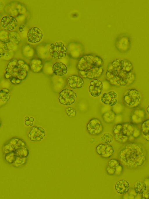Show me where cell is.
I'll list each match as a JSON object with an SVG mask.
<instances>
[{
    "instance_id": "9",
    "label": "cell",
    "mask_w": 149,
    "mask_h": 199,
    "mask_svg": "<svg viewBox=\"0 0 149 199\" xmlns=\"http://www.w3.org/2000/svg\"><path fill=\"white\" fill-rule=\"evenodd\" d=\"M28 41L32 43L40 42L42 39L43 34L41 30L37 27H33L28 30L27 34Z\"/></svg>"
},
{
    "instance_id": "23",
    "label": "cell",
    "mask_w": 149,
    "mask_h": 199,
    "mask_svg": "<svg viewBox=\"0 0 149 199\" xmlns=\"http://www.w3.org/2000/svg\"><path fill=\"white\" fill-rule=\"evenodd\" d=\"M17 157L13 151L6 153L5 158L6 161L9 163H13Z\"/></svg>"
},
{
    "instance_id": "18",
    "label": "cell",
    "mask_w": 149,
    "mask_h": 199,
    "mask_svg": "<svg viewBox=\"0 0 149 199\" xmlns=\"http://www.w3.org/2000/svg\"><path fill=\"white\" fill-rule=\"evenodd\" d=\"M114 188L118 193L123 194L128 191L130 186L129 183L127 181L120 179L116 183Z\"/></svg>"
},
{
    "instance_id": "22",
    "label": "cell",
    "mask_w": 149,
    "mask_h": 199,
    "mask_svg": "<svg viewBox=\"0 0 149 199\" xmlns=\"http://www.w3.org/2000/svg\"><path fill=\"white\" fill-rule=\"evenodd\" d=\"M102 142L106 144H110L113 141V135L108 132L103 133L100 137Z\"/></svg>"
},
{
    "instance_id": "8",
    "label": "cell",
    "mask_w": 149,
    "mask_h": 199,
    "mask_svg": "<svg viewBox=\"0 0 149 199\" xmlns=\"http://www.w3.org/2000/svg\"><path fill=\"white\" fill-rule=\"evenodd\" d=\"M79 71L82 77L90 80H93L101 76L104 72V69L102 66L96 67L86 71Z\"/></svg>"
},
{
    "instance_id": "25",
    "label": "cell",
    "mask_w": 149,
    "mask_h": 199,
    "mask_svg": "<svg viewBox=\"0 0 149 199\" xmlns=\"http://www.w3.org/2000/svg\"><path fill=\"white\" fill-rule=\"evenodd\" d=\"M65 111L67 115L69 117H73L76 115V110L73 108L69 107L65 109Z\"/></svg>"
},
{
    "instance_id": "19",
    "label": "cell",
    "mask_w": 149,
    "mask_h": 199,
    "mask_svg": "<svg viewBox=\"0 0 149 199\" xmlns=\"http://www.w3.org/2000/svg\"><path fill=\"white\" fill-rule=\"evenodd\" d=\"M147 185L143 181H138L134 185V189L135 193L138 194H142L146 190Z\"/></svg>"
},
{
    "instance_id": "30",
    "label": "cell",
    "mask_w": 149,
    "mask_h": 199,
    "mask_svg": "<svg viewBox=\"0 0 149 199\" xmlns=\"http://www.w3.org/2000/svg\"><path fill=\"white\" fill-rule=\"evenodd\" d=\"M145 139L149 142V134L143 135Z\"/></svg>"
},
{
    "instance_id": "10",
    "label": "cell",
    "mask_w": 149,
    "mask_h": 199,
    "mask_svg": "<svg viewBox=\"0 0 149 199\" xmlns=\"http://www.w3.org/2000/svg\"><path fill=\"white\" fill-rule=\"evenodd\" d=\"M103 87V84L101 81L95 79L90 82L88 87V91L91 96L98 97L101 94Z\"/></svg>"
},
{
    "instance_id": "17",
    "label": "cell",
    "mask_w": 149,
    "mask_h": 199,
    "mask_svg": "<svg viewBox=\"0 0 149 199\" xmlns=\"http://www.w3.org/2000/svg\"><path fill=\"white\" fill-rule=\"evenodd\" d=\"M53 73L58 76H62L66 74L68 72L66 65L61 62H55L52 67Z\"/></svg>"
},
{
    "instance_id": "6",
    "label": "cell",
    "mask_w": 149,
    "mask_h": 199,
    "mask_svg": "<svg viewBox=\"0 0 149 199\" xmlns=\"http://www.w3.org/2000/svg\"><path fill=\"white\" fill-rule=\"evenodd\" d=\"M76 93L73 90L65 88L59 93L58 97L59 102L61 104L69 106L74 104L77 98Z\"/></svg>"
},
{
    "instance_id": "28",
    "label": "cell",
    "mask_w": 149,
    "mask_h": 199,
    "mask_svg": "<svg viewBox=\"0 0 149 199\" xmlns=\"http://www.w3.org/2000/svg\"><path fill=\"white\" fill-rule=\"evenodd\" d=\"M34 121V119L32 117L30 118L29 120L27 121H25V124L27 126H32L33 124V122Z\"/></svg>"
},
{
    "instance_id": "26",
    "label": "cell",
    "mask_w": 149,
    "mask_h": 199,
    "mask_svg": "<svg viewBox=\"0 0 149 199\" xmlns=\"http://www.w3.org/2000/svg\"><path fill=\"white\" fill-rule=\"evenodd\" d=\"M26 161V158H17L15 161L13 163V165L15 167H18L24 164Z\"/></svg>"
},
{
    "instance_id": "16",
    "label": "cell",
    "mask_w": 149,
    "mask_h": 199,
    "mask_svg": "<svg viewBox=\"0 0 149 199\" xmlns=\"http://www.w3.org/2000/svg\"><path fill=\"white\" fill-rule=\"evenodd\" d=\"M113 132L116 139L119 142H125L128 139V137L124 133L122 124L116 125L113 127Z\"/></svg>"
},
{
    "instance_id": "21",
    "label": "cell",
    "mask_w": 149,
    "mask_h": 199,
    "mask_svg": "<svg viewBox=\"0 0 149 199\" xmlns=\"http://www.w3.org/2000/svg\"><path fill=\"white\" fill-rule=\"evenodd\" d=\"M120 165L119 161L116 159H112L110 160L108 164L107 170L108 172H111V174H114L116 171V168Z\"/></svg>"
},
{
    "instance_id": "2",
    "label": "cell",
    "mask_w": 149,
    "mask_h": 199,
    "mask_svg": "<svg viewBox=\"0 0 149 199\" xmlns=\"http://www.w3.org/2000/svg\"><path fill=\"white\" fill-rule=\"evenodd\" d=\"M103 63V60L98 56L86 55L80 59L77 67L79 71H86L96 67L102 66Z\"/></svg>"
},
{
    "instance_id": "20",
    "label": "cell",
    "mask_w": 149,
    "mask_h": 199,
    "mask_svg": "<svg viewBox=\"0 0 149 199\" xmlns=\"http://www.w3.org/2000/svg\"><path fill=\"white\" fill-rule=\"evenodd\" d=\"M17 158H26L29 154V150L26 146L18 148L13 150Z\"/></svg>"
},
{
    "instance_id": "15",
    "label": "cell",
    "mask_w": 149,
    "mask_h": 199,
    "mask_svg": "<svg viewBox=\"0 0 149 199\" xmlns=\"http://www.w3.org/2000/svg\"><path fill=\"white\" fill-rule=\"evenodd\" d=\"M84 83L83 78L77 75H73L70 76L67 80L68 86L72 89L81 88Z\"/></svg>"
},
{
    "instance_id": "1",
    "label": "cell",
    "mask_w": 149,
    "mask_h": 199,
    "mask_svg": "<svg viewBox=\"0 0 149 199\" xmlns=\"http://www.w3.org/2000/svg\"><path fill=\"white\" fill-rule=\"evenodd\" d=\"M120 160L128 167L135 168L142 166L146 160V156L142 148L136 143L127 145L120 151Z\"/></svg>"
},
{
    "instance_id": "3",
    "label": "cell",
    "mask_w": 149,
    "mask_h": 199,
    "mask_svg": "<svg viewBox=\"0 0 149 199\" xmlns=\"http://www.w3.org/2000/svg\"><path fill=\"white\" fill-rule=\"evenodd\" d=\"M125 63L122 60L117 59L108 67L105 73L106 78L111 83L114 82L117 76L124 68Z\"/></svg>"
},
{
    "instance_id": "24",
    "label": "cell",
    "mask_w": 149,
    "mask_h": 199,
    "mask_svg": "<svg viewBox=\"0 0 149 199\" xmlns=\"http://www.w3.org/2000/svg\"><path fill=\"white\" fill-rule=\"evenodd\" d=\"M141 129L143 135L149 134V119L145 121L142 123Z\"/></svg>"
},
{
    "instance_id": "12",
    "label": "cell",
    "mask_w": 149,
    "mask_h": 199,
    "mask_svg": "<svg viewBox=\"0 0 149 199\" xmlns=\"http://www.w3.org/2000/svg\"><path fill=\"white\" fill-rule=\"evenodd\" d=\"M97 153L104 158H108L113 155L114 150L113 147L110 144H100L96 147Z\"/></svg>"
},
{
    "instance_id": "29",
    "label": "cell",
    "mask_w": 149,
    "mask_h": 199,
    "mask_svg": "<svg viewBox=\"0 0 149 199\" xmlns=\"http://www.w3.org/2000/svg\"><path fill=\"white\" fill-rule=\"evenodd\" d=\"M142 199H149V193H145L142 196Z\"/></svg>"
},
{
    "instance_id": "31",
    "label": "cell",
    "mask_w": 149,
    "mask_h": 199,
    "mask_svg": "<svg viewBox=\"0 0 149 199\" xmlns=\"http://www.w3.org/2000/svg\"><path fill=\"white\" fill-rule=\"evenodd\" d=\"M146 111L147 113L149 115V104L146 108Z\"/></svg>"
},
{
    "instance_id": "4",
    "label": "cell",
    "mask_w": 149,
    "mask_h": 199,
    "mask_svg": "<svg viewBox=\"0 0 149 199\" xmlns=\"http://www.w3.org/2000/svg\"><path fill=\"white\" fill-rule=\"evenodd\" d=\"M67 48L63 43L57 41L51 43L49 48L51 56L53 58L60 60L66 56Z\"/></svg>"
},
{
    "instance_id": "5",
    "label": "cell",
    "mask_w": 149,
    "mask_h": 199,
    "mask_svg": "<svg viewBox=\"0 0 149 199\" xmlns=\"http://www.w3.org/2000/svg\"><path fill=\"white\" fill-rule=\"evenodd\" d=\"M124 103L128 107L135 108L139 105L141 97L138 90L134 88L130 89L123 98Z\"/></svg>"
},
{
    "instance_id": "27",
    "label": "cell",
    "mask_w": 149,
    "mask_h": 199,
    "mask_svg": "<svg viewBox=\"0 0 149 199\" xmlns=\"http://www.w3.org/2000/svg\"><path fill=\"white\" fill-rule=\"evenodd\" d=\"M3 90H1V99L2 98V100L3 101H7L10 98V95H8L9 93V90L7 89V90L4 91Z\"/></svg>"
},
{
    "instance_id": "32",
    "label": "cell",
    "mask_w": 149,
    "mask_h": 199,
    "mask_svg": "<svg viewBox=\"0 0 149 199\" xmlns=\"http://www.w3.org/2000/svg\"><path fill=\"white\" fill-rule=\"evenodd\" d=\"M30 118L28 116H26L25 118V121H27Z\"/></svg>"
},
{
    "instance_id": "14",
    "label": "cell",
    "mask_w": 149,
    "mask_h": 199,
    "mask_svg": "<svg viewBox=\"0 0 149 199\" xmlns=\"http://www.w3.org/2000/svg\"><path fill=\"white\" fill-rule=\"evenodd\" d=\"M117 94L113 91L103 93L101 98L102 102L105 105L111 106L115 105L117 102Z\"/></svg>"
},
{
    "instance_id": "13",
    "label": "cell",
    "mask_w": 149,
    "mask_h": 199,
    "mask_svg": "<svg viewBox=\"0 0 149 199\" xmlns=\"http://www.w3.org/2000/svg\"><path fill=\"white\" fill-rule=\"evenodd\" d=\"M1 25L5 30L10 31L13 30L17 26L18 22L16 19L11 16H6L2 18Z\"/></svg>"
},
{
    "instance_id": "11",
    "label": "cell",
    "mask_w": 149,
    "mask_h": 199,
    "mask_svg": "<svg viewBox=\"0 0 149 199\" xmlns=\"http://www.w3.org/2000/svg\"><path fill=\"white\" fill-rule=\"evenodd\" d=\"M45 136V129L40 126L32 127L28 134L30 140L32 141L39 142Z\"/></svg>"
},
{
    "instance_id": "7",
    "label": "cell",
    "mask_w": 149,
    "mask_h": 199,
    "mask_svg": "<svg viewBox=\"0 0 149 199\" xmlns=\"http://www.w3.org/2000/svg\"><path fill=\"white\" fill-rule=\"evenodd\" d=\"M88 132L91 135H98L103 131V127L101 121L97 118H93L88 122L86 125Z\"/></svg>"
}]
</instances>
